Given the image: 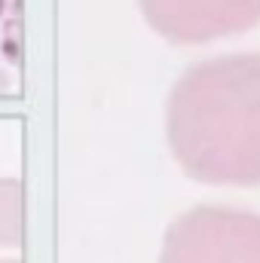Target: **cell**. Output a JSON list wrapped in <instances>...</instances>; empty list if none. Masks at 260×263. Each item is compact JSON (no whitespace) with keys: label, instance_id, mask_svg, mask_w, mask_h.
<instances>
[{"label":"cell","instance_id":"1","mask_svg":"<svg viewBox=\"0 0 260 263\" xmlns=\"http://www.w3.org/2000/svg\"><path fill=\"white\" fill-rule=\"evenodd\" d=\"M169 144L181 168L220 187L260 184V55L193 65L169 98Z\"/></svg>","mask_w":260,"mask_h":263},{"label":"cell","instance_id":"2","mask_svg":"<svg viewBox=\"0 0 260 263\" xmlns=\"http://www.w3.org/2000/svg\"><path fill=\"white\" fill-rule=\"evenodd\" d=\"M159 263H260V217L199 205L169 227Z\"/></svg>","mask_w":260,"mask_h":263},{"label":"cell","instance_id":"3","mask_svg":"<svg viewBox=\"0 0 260 263\" xmlns=\"http://www.w3.org/2000/svg\"><path fill=\"white\" fill-rule=\"evenodd\" d=\"M147 25L172 43H208L260 22V0H138Z\"/></svg>","mask_w":260,"mask_h":263},{"label":"cell","instance_id":"4","mask_svg":"<svg viewBox=\"0 0 260 263\" xmlns=\"http://www.w3.org/2000/svg\"><path fill=\"white\" fill-rule=\"evenodd\" d=\"M22 242V184L0 181V245Z\"/></svg>","mask_w":260,"mask_h":263},{"label":"cell","instance_id":"5","mask_svg":"<svg viewBox=\"0 0 260 263\" xmlns=\"http://www.w3.org/2000/svg\"><path fill=\"white\" fill-rule=\"evenodd\" d=\"M0 263H18V260H0Z\"/></svg>","mask_w":260,"mask_h":263}]
</instances>
